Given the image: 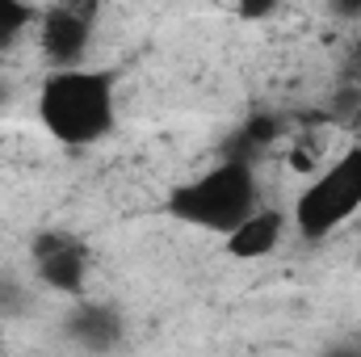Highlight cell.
I'll list each match as a JSON object with an SVG mask.
<instances>
[{
    "mask_svg": "<svg viewBox=\"0 0 361 357\" xmlns=\"http://www.w3.org/2000/svg\"><path fill=\"white\" fill-rule=\"evenodd\" d=\"M118 80L109 68H51L38 89V122L63 147H97L118 122Z\"/></svg>",
    "mask_w": 361,
    "mask_h": 357,
    "instance_id": "1",
    "label": "cell"
},
{
    "mask_svg": "<svg viewBox=\"0 0 361 357\" xmlns=\"http://www.w3.org/2000/svg\"><path fill=\"white\" fill-rule=\"evenodd\" d=\"M257 206H261V185L244 156H223L219 164H210L206 173H197L169 193V214L177 223L214 231V236H227Z\"/></svg>",
    "mask_w": 361,
    "mask_h": 357,
    "instance_id": "2",
    "label": "cell"
},
{
    "mask_svg": "<svg viewBox=\"0 0 361 357\" xmlns=\"http://www.w3.org/2000/svg\"><path fill=\"white\" fill-rule=\"evenodd\" d=\"M361 210V147L336 156L319 177L298 193L294 202V231L302 240H328L341 223H349Z\"/></svg>",
    "mask_w": 361,
    "mask_h": 357,
    "instance_id": "3",
    "label": "cell"
},
{
    "mask_svg": "<svg viewBox=\"0 0 361 357\" xmlns=\"http://www.w3.org/2000/svg\"><path fill=\"white\" fill-rule=\"evenodd\" d=\"M97 13H101V0H55L38 17V47L51 68L85 63L97 34Z\"/></svg>",
    "mask_w": 361,
    "mask_h": 357,
    "instance_id": "4",
    "label": "cell"
},
{
    "mask_svg": "<svg viewBox=\"0 0 361 357\" xmlns=\"http://www.w3.org/2000/svg\"><path fill=\"white\" fill-rule=\"evenodd\" d=\"M34 273L42 286L59 290V294H80L89 282V244L72 231H42L34 240Z\"/></svg>",
    "mask_w": 361,
    "mask_h": 357,
    "instance_id": "5",
    "label": "cell"
},
{
    "mask_svg": "<svg viewBox=\"0 0 361 357\" xmlns=\"http://www.w3.org/2000/svg\"><path fill=\"white\" fill-rule=\"evenodd\" d=\"M63 332H68L72 345H80V349H89V353H109V349L122 345L126 324H122V311H118V307H109V303H101V298H80V303L68 311Z\"/></svg>",
    "mask_w": 361,
    "mask_h": 357,
    "instance_id": "6",
    "label": "cell"
},
{
    "mask_svg": "<svg viewBox=\"0 0 361 357\" xmlns=\"http://www.w3.org/2000/svg\"><path fill=\"white\" fill-rule=\"evenodd\" d=\"M286 214L281 210H273V206H257L244 223H235L227 236H223V248H227V257H235V261H257V257H269L273 248L281 244V236H286Z\"/></svg>",
    "mask_w": 361,
    "mask_h": 357,
    "instance_id": "7",
    "label": "cell"
},
{
    "mask_svg": "<svg viewBox=\"0 0 361 357\" xmlns=\"http://www.w3.org/2000/svg\"><path fill=\"white\" fill-rule=\"evenodd\" d=\"M30 21H34V8L25 0H0V51H8Z\"/></svg>",
    "mask_w": 361,
    "mask_h": 357,
    "instance_id": "8",
    "label": "cell"
},
{
    "mask_svg": "<svg viewBox=\"0 0 361 357\" xmlns=\"http://www.w3.org/2000/svg\"><path fill=\"white\" fill-rule=\"evenodd\" d=\"M30 311V290L21 277L13 273H0V320H17Z\"/></svg>",
    "mask_w": 361,
    "mask_h": 357,
    "instance_id": "9",
    "label": "cell"
},
{
    "mask_svg": "<svg viewBox=\"0 0 361 357\" xmlns=\"http://www.w3.org/2000/svg\"><path fill=\"white\" fill-rule=\"evenodd\" d=\"M277 4L281 0H235V13L244 17V21H265L277 13Z\"/></svg>",
    "mask_w": 361,
    "mask_h": 357,
    "instance_id": "10",
    "label": "cell"
},
{
    "mask_svg": "<svg viewBox=\"0 0 361 357\" xmlns=\"http://www.w3.org/2000/svg\"><path fill=\"white\" fill-rule=\"evenodd\" d=\"M328 8L336 17H361V0H328Z\"/></svg>",
    "mask_w": 361,
    "mask_h": 357,
    "instance_id": "11",
    "label": "cell"
},
{
    "mask_svg": "<svg viewBox=\"0 0 361 357\" xmlns=\"http://www.w3.org/2000/svg\"><path fill=\"white\" fill-rule=\"evenodd\" d=\"M4 101H8V85H4V80H0V105H4Z\"/></svg>",
    "mask_w": 361,
    "mask_h": 357,
    "instance_id": "12",
    "label": "cell"
},
{
    "mask_svg": "<svg viewBox=\"0 0 361 357\" xmlns=\"http://www.w3.org/2000/svg\"><path fill=\"white\" fill-rule=\"evenodd\" d=\"M357 265H361V240H357Z\"/></svg>",
    "mask_w": 361,
    "mask_h": 357,
    "instance_id": "13",
    "label": "cell"
}]
</instances>
